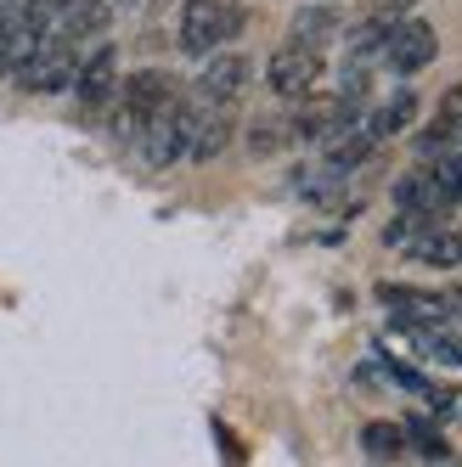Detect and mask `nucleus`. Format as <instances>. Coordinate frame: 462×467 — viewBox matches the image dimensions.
Returning a JSON list of instances; mask_svg holds the SVG:
<instances>
[{
  "mask_svg": "<svg viewBox=\"0 0 462 467\" xmlns=\"http://www.w3.org/2000/svg\"><path fill=\"white\" fill-rule=\"evenodd\" d=\"M237 28H243L237 0H186L181 6V51L209 62L215 51H226V40H237Z\"/></svg>",
  "mask_w": 462,
  "mask_h": 467,
  "instance_id": "1",
  "label": "nucleus"
},
{
  "mask_svg": "<svg viewBox=\"0 0 462 467\" xmlns=\"http://www.w3.org/2000/svg\"><path fill=\"white\" fill-rule=\"evenodd\" d=\"M175 102V74H163V68H142V74H130L119 85V119L113 130L124 141H136L142 136V124L158 113V108H170Z\"/></svg>",
  "mask_w": 462,
  "mask_h": 467,
  "instance_id": "2",
  "label": "nucleus"
},
{
  "mask_svg": "<svg viewBox=\"0 0 462 467\" xmlns=\"http://www.w3.org/2000/svg\"><path fill=\"white\" fill-rule=\"evenodd\" d=\"M186 136H192V102H181V96H175L170 108H158L142 124L136 147H142V158L152 163V170H170L175 158H186Z\"/></svg>",
  "mask_w": 462,
  "mask_h": 467,
  "instance_id": "3",
  "label": "nucleus"
},
{
  "mask_svg": "<svg viewBox=\"0 0 462 467\" xmlns=\"http://www.w3.org/2000/svg\"><path fill=\"white\" fill-rule=\"evenodd\" d=\"M74 74H79V46H62V40H46L28 68L17 74V90L28 96H57V90H74Z\"/></svg>",
  "mask_w": 462,
  "mask_h": 467,
  "instance_id": "4",
  "label": "nucleus"
},
{
  "mask_svg": "<svg viewBox=\"0 0 462 467\" xmlns=\"http://www.w3.org/2000/svg\"><path fill=\"white\" fill-rule=\"evenodd\" d=\"M321 51H305V46H277L271 62H266V85L277 96H293V102H305V96H316L321 85Z\"/></svg>",
  "mask_w": 462,
  "mask_h": 467,
  "instance_id": "5",
  "label": "nucleus"
},
{
  "mask_svg": "<svg viewBox=\"0 0 462 467\" xmlns=\"http://www.w3.org/2000/svg\"><path fill=\"white\" fill-rule=\"evenodd\" d=\"M350 119H355V102L316 90V96H305V102H299V113L288 119V136L293 141H327V136H344Z\"/></svg>",
  "mask_w": 462,
  "mask_h": 467,
  "instance_id": "6",
  "label": "nucleus"
},
{
  "mask_svg": "<svg viewBox=\"0 0 462 467\" xmlns=\"http://www.w3.org/2000/svg\"><path fill=\"white\" fill-rule=\"evenodd\" d=\"M248 79H254V62H248V57L215 51V57L204 62V79H197V102H204V108H231V102L248 90Z\"/></svg>",
  "mask_w": 462,
  "mask_h": 467,
  "instance_id": "7",
  "label": "nucleus"
},
{
  "mask_svg": "<svg viewBox=\"0 0 462 467\" xmlns=\"http://www.w3.org/2000/svg\"><path fill=\"white\" fill-rule=\"evenodd\" d=\"M102 28H108V0H51L46 12V40H62V46L96 40Z\"/></svg>",
  "mask_w": 462,
  "mask_h": 467,
  "instance_id": "8",
  "label": "nucleus"
},
{
  "mask_svg": "<svg viewBox=\"0 0 462 467\" xmlns=\"http://www.w3.org/2000/svg\"><path fill=\"white\" fill-rule=\"evenodd\" d=\"M435 51H440V35H435V28H428V23H417V17H406L401 28H394V35H389V46H383V68L389 74H417V68H428V62H435Z\"/></svg>",
  "mask_w": 462,
  "mask_h": 467,
  "instance_id": "9",
  "label": "nucleus"
},
{
  "mask_svg": "<svg viewBox=\"0 0 462 467\" xmlns=\"http://www.w3.org/2000/svg\"><path fill=\"white\" fill-rule=\"evenodd\" d=\"M344 28H350L344 6H333V0H310V6H299V12H293V23H288V46L321 51V46L344 40Z\"/></svg>",
  "mask_w": 462,
  "mask_h": 467,
  "instance_id": "10",
  "label": "nucleus"
},
{
  "mask_svg": "<svg viewBox=\"0 0 462 467\" xmlns=\"http://www.w3.org/2000/svg\"><path fill=\"white\" fill-rule=\"evenodd\" d=\"M378 298H383V305L401 316V321H417V327H440V321H451V310H457V298L423 293V287H406V282H383Z\"/></svg>",
  "mask_w": 462,
  "mask_h": 467,
  "instance_id": "11",
  "label": "nucleus"
},
{
  "mask_svg": "<svg viewBox=\"0 0 462 467\" xmlns=\"http://www.w3.org/2000/svg\"><path fill=\"white\" fill-rule=\"evenodd\" d=\"M394 203H401V214H412V220L440 225V214L451 209V192L440 186L435 170H412L406 181H394Z\"/></svg>",
  "mask_w": 462,
  "mask_h": 467,
  "instance_id": "12",
  "label": "nucleus"
},
{
  "mask_svg": "<svg viewBox=\"0 0 462 467\" xmlns=\"http://www.w3.org/2000/svg\"><path fill=\"white\" fill-rule=\"evenodd\" d=\"M113 90H119V51H113V46H96L90 57H79L74 96H79L85 108H102Z\"/></svg>",
  "mask_w": 462,
  "mask_h": 467,
  "instance_id": "13",
  "label": "nucleus"
},
{
  "mask_svg": "<svg viewBox=\"0 0 462 467\" xmlns=\"http://www.w3.org/2000/svg\"><path fill=\"white\" fill-rule=\"evenodd\" d=\"M231 141V113L226 108H204V102H192V136H186V158L192 163H209L220 158Z\"/></svg>",
  "mask_w": 462,
  "mask_h": 467,
  "instance_id": "14",
  "label": "nucleus"
},
{
  "mask_svg": "<svg viewBox=\"0 0 462 467\" xmlns=\"http://www.w3.org/2000/svg\"><path fill=\"white\" fill-rule=\"evenodd\" d=\"M412 113H417V96H412V90H394L389 102H383L367 124H361V130H367V141L378 147V141H389V136H401V130L412 124Z\"/></svg>",
  "mask_w": 462,
  "mask_h": 467,
  "instance_id": "15",
  "label": "nucleus"
},
{
  "mask_svg": "<svg viewBox=\"0 0 462 467\" xmlns=\"http://www.w3.org/2000/svg\"><path fill=\"white\" fill-rule=\"evenodd\" d=\"M457 124H462V85H451V90L440 96V108H435V119H428V136L417 141V147H423V158H435V152H440V141L451 136Z\"/></svg>",
  "mask_w": 462,
  "mask_h": 467,
  "instance_id": "16",
  "label": "nucleus"
},
{
  "mask_svg": "<svg viewBox=\"0 0 462 467\" xmlns=\"http://www.w3.org/2000/svg\"><path fill=\"white\" fill-rule=\"evenodd\" d=\"M412 248V259H423V265H462V231H428V237H417V243H406Z\"/></svg>",
  "mask_w": 462,
  "mask_h": 467,
  "instance_id": "17",
  "label": "nucleus"
},
{
  "mask_svg": "<svg viewBox=\"0 0 462 467\" xmlns=\"http://www.w3.org/2000/svg\"><path fill=\"white\" fill-rule=\"evenodd\" d=\"M361 445H367V456H373V462H394V456L406 451L401 422H367V428H361Z\"/></svg>",
  "mask_w": 462,
  "mask_h": 467,
  "instance_id": "18",
  "label": "nucleus"
},
{
  "mask_svg": "<svg viewBox=\"0 0 462 467\" xmlns=\"http://www.w3.org/2000/svg\"><path fill=\"white\" fill-rule=\"evenodd\" d=\"M401 440H412L423 456H435V462H446V433L435 428V422H428V417H406L401 422Z\"/></svg>",
  "mask_w": 462,
  "mask_h": 467,
  "instance_id": "19",
  "label": "nucleus"
},
{
  "mask_svg": "<svg viewBox=\"0 0 462 467\" xmlns=\"http://www.w3.org/2000/svg\"><path fill=\"white\" fill-rule=\"evenodd\" d=\"M417 344H423V355H428V360H446V366H457V360H462V344H457V338H440V332H423Z\"/></svg>",
  "mask_w": 462,
  "mask_h": 467,
  "instance_id": "20",
  "label": "nucleus"
},
{
  "mask_svg": "<svg viewBox=\"0 0 462 467\" xmlns=\"http://www.w3.org/2000/svg\"><path fill=\"white\" fill-rule=\"evenodd\" d=\"M282 130H288V124H254V136H248L254 152H277V147H282Z\"/></svg>",
  "mask_w": 462,
  "mask_h": 467,
  "instance_id": "21",
  "label": "nucleus"
},
{
  "mask_svg": "<svg viewBox=\"0 0 462 467\" xmlns=\"http://www.w3.org/2000/svg\"><path fill=\"white\" fill-rule=\"evenodd\" d=\"M124 6H142V0H124Z\"/></svg>",
  "mask_w": 462,
  "mask_h": 467,
  "instance_id": "22",
  "label": "nucleus"
},
{
  "mask_svg": "<svg viewBox=\"0 0 462 467\" xmlns=\"http://www.w3.org/2000/svg\"><path fill=\"white\" fill-rule=\"evenodd\" d=\"M446 467H462V462H446Z\"/></svg>",
  "mask_w": 462,
  "mask_h": 467,
  "instance_id": "23",
  "label": "nucleus"
},
{
  "mask_svg": "<svg viewBox=\"0 0 462 467\" xmlns=\"http://www.w3.org/2000/svg\"><path fill=\"white\" fill-rule=\"evenodd\" d=\"M0 28H6V17H0Z\"/></svg>",
  "mask_w": 462,
  "mask_h": 467,
  "instance_id": "24",
  "label": "nucleus"
}]
</instances>
